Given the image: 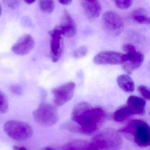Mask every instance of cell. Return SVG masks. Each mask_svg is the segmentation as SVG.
<instances>
[{
  "label": "cell",
  "instance_id": "1",
  "mask_svg": "<svg viewBox=\"0 0 150 150\" xmlns=\"http://www.w3.org/2000/svg\"><path fill=\"white\" fill-rule=\"evenodd\" d=\"M106 113L102 108L92 106L88 102L78 103L74 107L71 113L72 120L78 125L79 132L90 134L103 125Z\"/></svg>",
  "mask_w": 150,
  "mask_h": 150
},
{
  "label": "cell",
  "instance_id": "2",
  "mask_svg": "<svg viewBox=\"0 0 150 150\" xmlns=\"http://www.w3.org/2000/svg\"><path fill=\"white\" fill-rule=\"evenodd\" d=\"M120 132L133 140L140 147H147L150 144L149 126L141 120L131 121L127 126L122 128Z\"/></svg>",
  "mask_w": 150,
  "mask_h": 150
},
{
  "label": "cell",
  "instance_id": "3",
  "mask_svg": "<svg viewBox=\"0 0 150 150\" xmlns=\"http://www.w3.org/2000/svg\"><path fill=\"white\" fill-rule=\"evenodd\" d=\"M92 142L99 150H120L122 147V139L118 131L107 129L96 135Z\"/></svg>",
  "mask_w": 150,
  "mask_h": 150
},
{
  "label": "cell",
  "instance_id": "4",
  "mask_svg": "<svg viewBox=\"0 0 150 150\" xmlns=\"http://www.w3.org/2000/svg\"><path fill=\"white\" fill-rule=\"evenodd\" d=\"M6 134L13 140L19 142L27 141L33 134V129L26 122L18 120L7 122L4 127Z\"/></svg>",
  "mask_w": 150,
  "mask_h": 150
},
{
  "label": "cell",
  "instance_id": "5",
  "mask_svg": "<svg viewBox=\"0 0 150 150\" xmlns=\"http://www.w3.org/2000/svg\"><path fill=\"white\" fill-rule=\"evenodd\" d=\"M33 116L35 121L42 127H51L59 120V115L56 108L48 103L41 104L33 112Z\"/></svg>",
  "mask_w": 150,
  "mask_h": 150
},
{
  "label": "cell",
  "instance_id": "6",
  "mask_svg": "<svg viewBox=\"0 0 150 150\" xmlns=\"http://www.w3.org/2000/svg\"><path fill=\"white\" fill-rule=\"evenodd\" d=\"M122 49L127 52L124 54L125 61L122 64V69L126 73L131 74L141 66L144 56L141 52L136 51L135 47L131 44H125Z\"/></svg>",
  "mask_w": 150,
  "mask_h": 150
},
{
  "label": "cell",
  "instance_id": "7",
  "mask_svg": "<svg viewBox=\"0 0 150 150\" xmlns=\"http://www.w3.org/2000/svg\"><path fill=\"white\" fill-rule=\"evenodd\" d=\"M102 23L105 30L112 36H117L121 34L125 27L122 17L113 11H108L104 13Z\"/></svg>",
  "mask_w": 150,
  "mask_h": 150
},
{
  "label": "cell",
  "instance_id": "8",
  "mask_svg": "<svg viewBox=\"0 0 150 150\" xmlns=\"http://www.w3.org/2000/svg\"><path fill=\"white\" fill-rule=\"evenodd\" d=\"M76 85L73 82H69L53 88L54 104L55 106L60 107L69 101L74 96Z\"/></svg>",
  "mask_w": 150,
  "mask_h": 150
},
{
  "label": "cell",
  "instance_id": "9",
  "mask_svg": "<svg viewBox=\"0 0 150 150\" xmlns=\"http://www.w3.org/2000/svg\"><path fill=\"white\" fill-rule=\"evenodd\" d=\"M124 61V54L114 51L100 52L95 56L93 60L95 64L102 65H122Z\"/></svg>",
  "mask_w": 150,
  "mask_h": 150
},
{
  "label": "cell",
  "instance_id": "10",
  "mask_svg": "<svg viewBox=\"0 0 150 150\" xmlns=\"http://www.w3.org/2000/svg\"><path fill=\"white\" fill-rule=\"evenodd\" d=\"M50 36V50L53 62H58L63 51L62 35L56 27L49 32Z\"/></svg>",
  "mask_w": 150,
  "mask_h": 150
},
{
  "label": "cell",
  "instance_id": "11",
  "mask_svg": "<svg viewBox=\"0 0 150 150\" xmlns=\"http://www.w3.org/2000/svg\"><path fill=\"white\" fill-rule=\"evenodd\" d=\"M34 45L35 42L31 35L25 34L20 37L12 46L11 51L18 55H26L31 51Z\"/></svg>",
  "mask_w": 150,
  "mask_h": 150
},
{
  "label": "cell",
  "instance_id": "12",
  "mask_svg": "<svg viewBox=\"0 0 150 150\" xmlns=\"http://www.w3.org/2000/svg\"><path fill=\"white\" fill-rule=\"evenodd\" d=\"M56 27L62 35L66 38H73L76 34L77 25L67 10L64 11L60 24Z\"/></svg>",
  "mask_w": 150,
  "mask_h": 150
},
{
  "label": "cell",
  "instance_id": "13",
  "mask_svg": "<svg viewBox=\"0 0 150 150\" xmlns=\"http://www.w3.org/2000/svg\"><path fill=\"white\" fill-rule=\"evenodd\" d=\"M82 4L84 11L88 18L90 19H96L100 16L102 7L98 0L82 1Z\"/></svg>",
  "mask_w": 150,
  "mask_h": 150
},
{
  "label": "cell",
  "instance_id": "14",
  "mask_svg": "<svg viewBox=\"0 0 150 150\" xmlns=\"http://www.w3.org/2000/svg\"><path fill=\"white\" fill-rule=\"evenodd\" d=\"M126 105L131 110L134 115H141L145 113L146 102L144 99L140 97L134 95L129 96Z\"/></svg>",
  "mask_w": 150,
  "mask_h": 150
},
{
  "label": "cell",
  "instance_id": "15",
  "mask_svg": "<svg viewBox=\"0 0 150 150\" xmlns=\"http://www.w3.org/2000/svg\"><path fill=\"white\" fill-rule=\"evenodd\" d=\"M63 150H99L93 143L81 140L70 141L65 144Z\"/></svg>",
  "mask_w": 150,
  "mask_h": 150
},
{
  "label": "cell",
  "instance_id": "16",
  "mask_svg": "<svg viewBox=\"0 0 150 150\" xmlns=\"http://www.w3.org/2000/svg\"><path fill=\"white\" fill-rule=\"evenodd\" d=\"M117 83L119 87L126 92L130 93L134 91L135 84L134 80L129 75H120L117 78Z\"/></svg>",
  "mask_w": 150,
  "mask_h": 150
},
{
  "label": "cell",
  "instance_id": "17",
  "mask_svg": "<svg viewBox=\"0 0 150 150\" xmlns=\"http://www.w3.org/2000/svg\"><path fill=\"white\" fill-rule=\"evenodd\" d=\"M134 115L131 110L126 105L122 107L114 112L113 115V119L117 122H122L129 117Z\"/></svg>",
  "mask_w": 150,
  "mask_h": 150
},
{
  "label": "cell",
  "instance_id": "18",
  "mask_svg": "<svg viewBox=\"0 0 150 150\" xmlns=\"http://www.w3.org/2000/svg\"><path fill=\"white\" fill-rule=\"evenodd\" d=\"M132 18L136 23L141 24L149 25L150 24L149 16L143 10L139 9L136 11L133 14Z\"/></svg>",
  "mask_w": 150,
  "mask_h": 150
},
{
  "label": "cell",
  "instance_id": "19",
  "mask_svg": "<svg viewBox=\"0 0 150 150\" xmlns=\"http://www.w3.org/2000/svg\"><path fill=\"white\" fill-rule=\"evenodd\" d=\"M39 6L41 11L45 13L53 12L55 7L54 0H40Z\"/></svg>",
  "mask_w": 150,
  "mask_h": 150
},
{
  "label": "cell",
  "instance_id": "20",
  "mask_svg": "<svg viewBox=\"0 0 150 150\" xmlns=\"http://www.w3.org/2000/svg\"><path fill=\"white\" fill-rule=\"evenodd\" d=\"M9 109L8 98L5 94L0 91V114L5 113Z\"/></svg>",
  "mask_w": 150,
  "mask_h": 150
},
{
  "label": "cell",
  "instance_id": "21",
  "mask_svg": "<svg viewBox=\"0 0 150 150\" xmlns=\"http://www.w3.org/2000/svg\"><path fill=\"white\" fill-rule=\"evenodd\" d=\"M133 0H114L115 5L119 8L125 10L130 8L133 4Z\"/></svg>",
  "mask_w": 150,
  "mask_h": 150
},
{
  "label": "cell",
  "instance_id": "22",
  "mask_svg": "<svg viewBox=\"0 0 150 150\" xmlns=\"http://www.w3.org/2000/svg\"><path fill=\"white\" fill-rule=\"evenodd\" d=\"M3 2L9 8L15 10L20 6L21 0H3Z\"/></svg>",
  "mask_w": 150,
  "mask_h": 150
},
{
  "label": "cell",
  "instance_id": "23",
  "mask_svg": "<svg viewBox=\"0 0 150 150\" xmlns=\"http://www.w3.org/2000/svg\"><path fill=\"white\" fill-rule=\"evenodd\" d=\"M88 49L85 47L83 46L77 48L73 52V56L76 59L83 58L87 54Z\"/></svg>",
  "mask_w": 150,
  "mask_h": 150
},
{
  "label": "cell",
  "instance_id": "24",
  "mask_svg": "<svg viewBox=\"0 0 150 150\" xmlns=\"http://www.w3.org/2000/svg\"><path fill=\"white\" fill-rule=\"evenodd\" d=\"M138 92L145 99L149 100L150 99V91L149 89L144 85L139 86L137 88Z\"/></svg>",
  "mask_w": 150,
  "mask_h": 150
},
{
  "label": "cell",
  "instance_id": "25",
  "mask_svg": "<svg viewBox=\"0 0 150 150\" xmlns=\"http://www.w3.org/2000/svg\"><path fill=\"white\" fill-rule=\"evenodd\" d=\"M10 90L11 93L16 95H21L23 92L21 86L18 84H14L11 86Z\"/></svg>",
  "mask_w": 150,
  "mask_h": 150
},
{
  "label": "cell",
  "instance_id": "26",
  "mask_svg": "<svg viewBox=\"0 0 150 150\" xmlns=\"http://www.w3.org/2000/svg\"><path fill=\"white\" fill-rule=\"evenodd\" d=\"M61 4L63 5H69L72 3V0H58Z\"/></svg>",
  "mask_w": 150,
  "mask_h": 150
},
{
  "label": "cell",
  "instance_id": "27",
  "mask_svg": "<svg viewBox=\"0 0 150 150\" xmlns=\"http://www.w3.org/2000/svg\"><path fill=\"white\" fill-rule=\"evenodd\" d=\"M13 149L14 150H27L24 147H18V146H14L13 147Z\"/></svg>",
  "mask_w": 150,
  "mask_h": 150
},
{
  "label": "cell",
  "instance_id": "28",
  "mask_svg": "<svg viewBox=\"0 0 150 150\" xmlns=\"http://www.w3.org/2000/svg\"><path fill=\"white\" fill-rule=\"evenodd\" d=\"M25 2L27 4H31L35 2L36 0H24Z\"/></svg>",
  "mask_w": 150,
  "mask_h": 150
},
{
  "label": "cell",
  "instance_id": "29",
  "mask_svg": "<svg viewBox=\"0 0 150 150\" xmlns=\"http://www.w3.org/2000/svg\"><path fill=\"white\" fill-rule=\"evenodd\" d=\"M2 10V9L1 5V4H0V16L1 15Z\"/></svg>",
  "mask_w": 150,
  "mask_h": 150
},
{
  "label": "cell",
  "instance_id": "30",
  "mask_svg": "<svg viewBox=\"0 0 150 150\" xmlns=\"http://www.w3.org/2000/svg\"><path fill=\"white\" fill-rule=\"evenodd\" d=\"M43 150H54L53 149H51L50 148H46L45 149H44Z\"/></svg>",
  "mask_w": 150,
  "mask_h": 150
},
{
  "label": "cell",
  "instance_id": "31",
  "mask_svg": "<svg viewBox=\"0 0 150 150\" xmlns=\"http://www.w3.org/2000/svg\"><path fill=\"white\" fill-rule=\"evenodd\" d=\"M82 1H94V0H82Z\"/></svg>",
  "mask_w": 150,
  "mask_h": 150
}]
</instances>
